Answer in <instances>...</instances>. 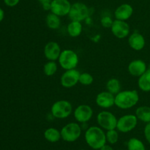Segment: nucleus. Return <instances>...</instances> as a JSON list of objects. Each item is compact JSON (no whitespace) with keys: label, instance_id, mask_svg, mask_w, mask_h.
<instances>
[{"label":"nucleus","instance_id":"f257e3e1","mask_svg":"<svg viewBox=\"0 0 150 150\" xmlns=\"http://www.w3.org/2000/svg\"><path fill=\"white\" fill-rule=\"evenodd\" d=\"M84 139L87 145L95 150H99L107 143L105 132L99 126L87 128L84 134Z\"/></svg>","mask_w":150,"mask_h":150},{"label":"nucleus","instance_id":"f03ea898","mask_svg":"<svg viewBox=\"0 0 150 150\" xmlns=\"http://www.w3.org/2000/svg\"><path fill=\"white\" fill-rule=\"evenodd\" d=\"M139 101V94L136 90L121 91L115 95V105L122 110L132 108Z\"/></svg>","mask_w":150,"mask_h":150},{"label":"nucleus","instance_id":"7ed1b4c3","mask_svg":"<svg viewBox=\"0 0 150 150\" xmlns=\"http://www.w3.org/2000/svg\"><path fill=\"white\" fill-rule=\"evenodd\" d=\"M60 66L64 70L75 69L79 64V56L72 49H64L62 51L58 59Z\"/></svg>","mask_w":150,"mask_h":150},{"label":"nucleus","instance_id":"20e7f679","mask_svg":"<svg viewBox=\"0 0 150 150\" xmlns=\"http://www.w3.org/2000/svg\"><path fill=\"white\" fill-rule=\"evenodd\" d=\"M51 111L52 116L56 119H67L73 112V106L67 100H59L52 104Z\"/></svg>","mask_w":150,"mask_h":150},{"label":"nucleus","instance_id":"39448f33","mask_svg":"<svg viewBox=\"0 0 150 150\" xmlns=\"http://www.w3.org/2000/svg\"><path fill=\"white\" fill-rule=\"evenodd\" d=\"M62 139L66 142H75L80 138L81 135V126L76 122H70L64 125L61 130Z\"/></svg>","mask_w":150,"mask_h":150},{"label":"nucleus","instance_id":"423d86ee","mask_svg":"<svg viewBox=\"0 0 150 150\" xmlns=\"http://www.w3.org/2000/svg\"><path fill=\"white\" fill-rule=\"evenodd\" d=\"M117 121L118 119L114 113L106 110L100 112L97 116L98 126L106 131L117 129Z\"/></svg>","mask_w":150,"mask_h":150},{"label":"nucleus","instance_id":"0eeeda50","mask_svg":"<svg viewBox=\"0 0 150 150\" xmlns=\"http://www.w3.org/2000/svg\"><path fill=\"white\" fill-rule=\"evenodd\" d=\"M138 120L136 115L127 114L121 116L118 119L117 124V129L122 133H127L133 130L136 127Z\"/></svg>","mask_w":150,"mask_h":150},{"label":"nucleus","instance_id":"6e6552de","mask_svg":"<svg viewBox=\"0 0 150 150\" xmlns=\"http://www.w3.org/2000/svg\"><path fill=\"white\" fill-rule=\"evenodd\" d=\"M89 10L86 4L81 2H76L72 4L68 16L71 21L81 22L89 16Z\"/></svg>","mask_w":150,"mask_h":150},{"label":"nucleus","instance_id":"1a4fd4ad","mask_svg":"<svg viewBox=\"0 0 150 150\" xmlns=\"http://www.w3.org/2000/svg\"><path fill=\"white\" fill-rule=\"evenodd\" d=\"M80 74V72L76 69L66 70L60 77V83L62 86L65 88H70L76 86L79 82Z\"/></svg>","mask_w":150,"mask_h":150},{"label":"nucleus","instance_id":"9d476101","mask_svg":"<svg viewBox=\"0 0 150 150\" xmlns=\"http://www.w3.org/2000/svg\"><path fill=\"white\" fill-rule=\"evenodd\" d=\"M111 30L116 38L119 39H122V38H127L130 34V25L125 21L116 19L113 22Z\"/></svg>","mask_w":150,"mask_h":150},{"label":"nucleus","instance_id":"9b49d317","mask_svg":"<svg viewBox=\"0 0 150 150\" xmlns=\"http://www.w3.org/2000/svg\"><path fill=\"white\" fill-rule=\"evenodd\" d=\"M74 118L78 122L81 124L86 123L92 119L93 110L87 104H81L75 109L73 112Z\"/></svg>","mask_w":150,"mask_h":150},{"label":"nucleus","instance_id":"f8f14e48","mask_svg":"<svg viewBox=\"0 0 150 150\" xmlns=\"http://www.w3.org/2000/svg\"><path fill=\"white\" fill-rule=\"evenodd\" d=\"M72 4L68 0H52L51 3V13L58 16H68Z\"/></svg>","mask_w":150,"mask_h":150},{"label":"nucleus","instance_id":"ddd939ff","mask_svg":"<svg viewBox=\"0 0 150 150\" xmlns=\"http://www.w3.org/2000/svg\"><path fill=\"white\" fill-rule=\"evenodd\" d=\"M95 102L101 108H110L115 105V95L107 91H102L97 95Z\"/></svg>","mask_w":150,"mask_h":150},{"label":"nucleus","instance_id":"4468645a","mask_svg":"<svg viewBox=\"0 0 150 150\" xmlns=\"http://www.w3.org/2000/svg\"><path fill=\"white\" fill-rule=\"evenodd\" d=\"M43 52L47 60L56 61L59 57L62 50L58 43L55 41H50L48 44H45Z\"/></svg>","mask_w":150,"mask_h":150},{"label":"nucleus","instance_id":"2eb2a0df","mask_svg":"<svg viewBox=\"0 0 150 150\" xmlns=\"http://www.w3.org/2000/svg\"><path fill=\"white\" fill-rule=\"evenodd\" d=\"M127 70L130 75L139 77L147 70V67L144 60H134L128 64Z\"/></svg>","mask_w":150,"mask_h":150},{"label":"nucleus","instance_id":"dca6fc26","mask_svg":"<svg viewBox=\"0 0 150 150\" xmlns=\"http://www.w3.org/2000/svg\"><path fill=\"white\" fill-rule=\"evenodd\" d=\"M145 38L141 33L135 32L130 35L128 38V44L130 48L135 51H141L145 46Z\"/></svg>","mask_w":150,"mask_h":150},{"label":"nucleus","instance_id":"f3484780","mask_svg":"<svg viewBox=\"0 0 150 150\" xmlns=\"http://www.w3.org/2000/svg\"><path fill=\"white\" fill-rule=\"evenodd\" d=\"M133 13V8L130 4H122L119 6L114 11L116 19L121 21H127L130 19Z\"/></svg>","mask_w":150,"mask_h":150},{"label":"nucleus","instance_id":"a211bd4d","mask_svg":"<svg viewBox=\"0 0 150 150\" xmlns=\"http://www.w3.org/2000/svg\"><path fill=\"white\" fill-rule=\"evenodd\" d=\"M43 135L45 139L51 143L58 142L62 138L61 131L54 127H49L45 129Z\"/></svg>","mask_w":150,"mask_h":150},{"label":"nucleus","instance_id":"6ab92c4d","mask_svg":"<svg viewBox=\"0 0 150 150\" xmlns=\"http://www.w3.org/2000/svg\"><path fill=\"white\" fill-rule=\"evenodd\" d=\"M139 88L144 92L150 91V69H147L143 74L139 77Z\"/></svg>","mask_w":150,"mask_h":150},{"label":"nucleus","instance_id":"aec40b11","mask_svg":"<svg viewBox=\"0 0 150 150\" xmlns=\"http://www.w3.org/2000/svg\"><path fill=\"white\" fill-rule=\"evenodd\" d=\"M82 29H83V26L81 22L76 21H71V22L67 26V33L73 38L79 37L81 34Z\"/></svg>","mask_w":150,"mask_h":150},{"label":"nucleus","instance_id":"412c9836","mask_svg":"<svg viewBox=\"0 0 150 150\" xmlns=\"http://www.w3.org/2000/svg\"><path fill=\"white\" fill-rule=\"evenodd\" d=\"M136 116L139 120L149 123L150 122V107L148 106H141L136 110Z\"/></svg>","mask_w":150,"mask_h":150},{"label":"nucleus","instance_id":"4be33fe9","mask_svg":"<svg viewBox=\"0 0 150 150\" xmlns=\"http://www.w3.org/2000/svg\"><path fill=\"white\" fill-rule=\"evenodd\" d=\"M45 22L48 27L51 29H57L60 27L61 25V20L59 16L54 13H48L45 19Z\"/></svg>","mask_w":150,"mask_h":150},{"label":"nucleus","instance_id":"5701e85b","mask_svg":"<svg viewBox=\"0 0 150 150\" xmlns=\"http://www.w3.org/2000/svg\"><path fill=\"white\" fill-rule=\"evenodd\" d=\"M107 91L114 95H117L121 91V83L120 81L117 78H111L108 79L106 83Z\"/></svg>","mask_w":150,"mask_h":150},{"label":"nucleus","instance_id":"b1692460","mask_svg":"<svg viewBox=\"0 0 150 150\" xmlns=\"http://www.w3.org/2000/svg\"><path fill=\"white\" fill-rule=\"evenodd\" d=\"M127 150H146L144 143L137 138H131L127 142Z\"/></svg>","mask_w":150,"mask_h":150},{"label":"nucleus","instance_id":"393cba45","mask_svg":"<svg viewBox=\"0 0 150 150\" xmlns=\"http://www.w3.org/2000/svg\"><path fill=\"white\" fill-rule=\"evenodd\" d=\"M58 69V66L56 61L48 60L43 66V72L45 75L48 76H51L55 74Z\"/></svg>","mask_w":150,"mask_h":150},{"label":"nucleus","instance_id":"a878e982","mask_svg":"<svg viewBox=\"0 0 150 150\" xmlns=\"http://www.w3.org/2000/svg\"><path fill=\"white\" fill-rule=\"evenodd\" d=\"M105 136H106V141L109 144L112 145V144H115L118 142L119 134L117 131V129L106 131Z\"/></svg>","mask_w":150,"mask_h":150},{"label":"nucleus","instance_id":"bb28decb","mask_svg":"<svg viewBox=\"0 0 150 150\" xmlns=\"http://www.w3.org/2000/svg\"><path fill=\"white\" fill-rule=\"evenodd\" d=\"M94 78L92 74L87 72H83L80 74L79 77V83L83 85H90L93 83Z\"/></svg>","mask_w":150,"mask_h":150},{"label":"nucleus","instance_id":"cd10ccee","mask_svg":"<svg viewBox=\"0 0 150 150\" xmlns=\"http://www.w3.org/2000/svg\"><path fill=\"white\" fill-rule=\"evenodd\" d=\"M101 24L103 26L104 28H111V26L113 24V22L114 21L111 19V18H110L109 16H104L101 19Z\"/></svg>","mask_w":150,"mask_h":150},{"label":"nucleus","instance_id":"c85d7f7f","mask_svg":"<svg viewBox=\"0 0 150 150\" xmlns=\"http://www.w3.org/2000/svg\"><path fill=\"white\" fill-rule=\"evenodd\" d=\"M144 132L145 138H146V140L147 141V142L150 144V122L146 124Z\"/></svg>","mask_w":150,"mask_h":150},{"label":"nucleus","instance_id":"c756f323","mask_svg":"<svg viewBox=\"0 0 150 150\" xmlns=\"http://www.w3.org/2000/svg\"><path fill=\"white\" fill-rule=\"evenodd\" d=\"M20 0H4V4L8 7H14L17 5Z\"/></svg>","mask_w":150,"mask_h":150},{"label":"nucleus","instance_id":"7c9ffc66","mask_svg":"<svg viewBox=\"0 0 150 150\" xmlns=\"http://www.w3.org/2000/svg\"><path fill=\"white\" fill-rule=\"evenodd\" d=\"M99 150H114V149L112 148L111 145L109 144H105L104 146H103Z\"/></svg>","mask_w":150,"mask_h":150},{"label":"nucleus","instance_id":"2f4dec72","mask_svg":"<svg viewBox=\"0 0 150 150\" xmlns=\"http://www.w3.org/2000/svg\"><path fill=\"white\" fill-rule=\"evenodd\" d=\"M51 3H45V4H42L43 10H46V11H48V10H51Z\"/></svg>","mask_w":150,"mask_h":150},{"label":"nucleus","instance_id":"473e14b6","mask_svg":"<svg viewBox=\"0 0 150 150\" xmlns=\"http://www.w3.org/2000/svg\"><path fill=\"white\" fill-rule=\"evenodd\" d=\"M4 10H3L1 8H0V22L4 19Z\"/></svg>","mask_w":150,"mask_h":150},{"label":"nucleus","instance_id":"72a5a7b5","mask_svg":"<svg viewBox=\"0 0 150 150\" xmlns=\"http://www.w3.org/2000/svg\"><path fill=\"white\" fill-rule=\"evenodd\" d=\"M38 1H39L41 4H45V3H51V1H52V0H38Z\"/></svg>","mask_w":150,"mask_h":150},{"label":"nucleus","instance_id":"f704fd0d","mask_svg":"<svg viewBox=\"0 0 150 150\" xmlns=\"http://www.w3.org/2000/svg\"><path fill=\"white\" fill-rule=\"evenodd\" d=\"M81 150H86V149H81Z\"/></svg>","mask_w":150,"mask_h":150},{"label":"nucleus","instance_id":"c9c22d12","mask_svg":"<svg viewBox=\"0 0 150 150\" xmlns=\"http://www.w3.org/2000/svg\"><path fill=\"white\" fill-rule=\"evenodd\" d=\"M120 150H124V149H120Z\"/></svg>","mask_w":150,"mask_h":150}]
</instances>
